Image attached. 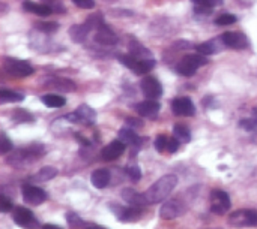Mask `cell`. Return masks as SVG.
<instances>
[{
    "mask_svg": "<svg viewBox=\"0 0 257 229\" xmlns=\"http://www.w3.org/2000/svg\"><path fill=\"white\" fill-rule=\"evenodd\" d=\"M178 184V177L175 174H167V176H163L160 180H157L146 192H145V198L148 201V206L149 204H157V202H161L164 201L172 192L173 189L176 188Z\"/></svg>",
    "mask_w": 257,
    "mask_h": 229,
    "instance_id": "1",
    "label": "cell"
},
{
    "mask_svg": "<svg viewBox=\"0 0 257 229\" xmlns=\"http://www.w3.org/2000/svg\"><path fill=\"white\" fill-rule=\"evenodd\" d=\"M44 153H45L44 146H39V144L38 146H30V147L14 152L8 158V164L12 165V166H17V168H23V166H27V165L33 164L38 158L44 156Z\"/></svg>",
    "mask_w": 257,
    "mask_h": 229,
    "instance_id": "2",
    "label": "cell"
},
{
    "mask_svg": "<svg viewBox=\"0 0 257 229\" xmlns=\"http://www.w3.org/2000/svg\"><path fill=\"white\" fill-rule=\"evenodd\" d=\"M208 64V58L203 54H188L185 56L179 64H178V72L184 76H193L200 66Z\"/></svg>",
    "mask_w": 257,
    "mask_h": 229,
    "instance_id": "3",
    "label": "cell"
},
{
    "mask_svg": "<svg viewBox=\"0 0 257 229\" xmlns=\"http://www.w3.org/2000/svg\"><path fill=\"white\" fill-rule=\"evenodd\" d=\"M3 69L8 75L15 76V78H26L33 74V68L29 62L6 57L3 60Z\"/></svg>",
    "mask_w": 257,
    "mask_h": 229,
    "instance_id": "4",
    "label": "cell"
},
{
    "mask_svg": "<svg viewBox=\"0 0 257 229\" xmlns=\"http://www.w3.org/2000/svg\"><path fill=\"white\" fill-rule=\"evenodd\" d=\"M12 219L14 222L24 229H36L39 228V220L36 219V216L24 207H15L12 210Z\"/></svg>",
    "mask_w": 257,
    "mask_h": 229,
    "instance_id": "5",
    "label": "cell"
},
{
    "mask_svg": "<svg viewBox=\"0 0 257 229\" xmlns=\"http://www.w3.org/2000/svg\"><path fill=\"white\" fill-rule=\"evenodd\" d=\"M229 225L235 228L257 226V212L256 210H238L229 216Z\"/></svg>",
    "mask_w": 257,
    "mask_h": 229,
    "instance_id": "6",
    "label": "cell"
},
{
    "mask_svg": "<svg viewBox=\"0 0 257 229\" xmlns=\"http://www.w3.org/2000/svg\"><path fill=\"white\" fill-rule=\"evenodd\" d=\"M230 196L224 190H212L211 194V212L223 216L230 210Z\"/></svg>",
    "mask_w": 257,
    "mask_h": 229,
    "instance_id": "7",
    "label": "cell"
},
{
    "mask_svg": "<svg viewBox=\"0 0 257 229\" xmlns=\"http://www.w3.org/2000/svg\"><path fill=\"white\" fill-rule=\"evenodd\" d=\"M185 212H187V206L181 200H169L160 208V218L164 220H172V219L182 216Z\"/></svg>",
    "mask_w": 257,
    "mask_h": 229,
    "instance_id": "8",
    "label": "cell"
},
{
    "mask_svg": "<svg viewBox=\"0 0 257 229\" xmlns=\"http://www.w3.org/2000/svg\"><path fill=\"white\" fill-rule=\"evenodd\" d=\"M21 195H23L24 202H27L30 206H39V204L45 202L48 198L45 190H42L41 188H36L33 184H23Z\"/></svg>",
    "mask_w": 257,
    "mask_h": 229,
    "instance_id": "9",
    "label": "cell"
},
{
    "mask_svg": "<svg viewBox=\"0 0 257 229\" xmlns=\"http://www.w3.org/2000/svg\"><path fill=\"white\" fill-rule=\"evenodd\" d=\"M110 207H111V212L116 214V218L120 222H125V224L137 222L142 218V208L140 207H134V206L120 207V206H116V204H110Z\"/></svg>",
    "mask_w": 257,
    "mask_h": 229,
    "instance_id": "10",
    "label": "cell"
},
{
    "mask_svg": "<svg viewBox=\"0 0 257 229\" xmlns=\"http://www.w3.org/2000/svg\"><path fill=\"white\" fill-rule=\"evenodd\" d=\"M68 120H71L72 123H81V124H93L96 120V112L89 106V105H80L69 117Z\"/></svg>",
    "mask_w": 257,
    "mask_h": 229,
    "instance_id": "11",
    "label": "cell"
},
{
    "mask_svg": "<svg viewBox=\"0 0 257 229\" xmlns=\"http://www.w3.org/2000/svg\"><path fill=\"white\" fill-rule=\"evenodd\" d=\"M142 92L148 99H158L163 94V86L161 82L155 78V76H145L140 82Z\"/></svg>",
    "mask_w": 257,
    "mask_h": 229,
    "instance_id": "12",
    "label": "cell"
},
{
    "mask_svg": "<svg viewBox=\"0 0 257 229\" xmlns=\"http://www.w3.org/2000/svg\"><path fill=\"white\" fill-rule=\"evenodd\" d=\"M221 39L226 46L233 50H244L248 46V39L241 32H226L221 34Z\"/></svg>",
    "mask_w": 257,
    "mask_h": 229,
    "instance_id": "13",
    "label": "cell"
},
{
    "mask_svg": "<svg viewBox=\"0 0 257 229\" xmlns=\"http://www.w3.org/2000/svg\"><path fill=\"white\" fill-rule=\"evenodd\" d=\"M172 111L176 116L182 117H193L196 114V106L190 98H176L172 102Z\"/></svg>",
    "mask_w": 257,
    "mask_h": 229,
    "instance_id": "14",
    "label": "cell"
},
{
    "mask_svg": "<svg viewBox=\"0 0 257 229\" xmlns=\"http://www.w3.org/2000/svg\"><path fill=\"white\" fill-rule=\"evenodd\" d=\"M93 39H95L96 44H101V45H105V46L116 45L117 40H119L117 36H116V33H114L108 26H105V24H102V26L96 30Z\"/></svg>",
    "mask_w": 257,
    "mask_h": 229,
    "instance_id": "15",
    "label": "cell"
},
{
    "mask_svg": "<svg viewBox=\"0 0 257 229\" xmlns=\"http://www.w3.org/2000/svg\"><path fill=\"white\" fill-rule=\"evenodd\" d=\"M125 146H126V144H123L120 140H116V141L110 142L107 147L102 148L101 158H102L104 160H116L117 158H120V156L123 154Z\"/></svg>",
    "mask_w": 257,
    "mask_h": 229,
    "instance_id": "16",
    "label": "cell"
},
{
    "mask_svg": "<svg viewBox=\"0 0 257 229\" xmlns=\"http://www.w3.org/2000/svg\"><path fill=\"white\" fill-rule=\"evenodd\" d=\"M160 108L161 106L155 99H149V100H145V102H140L136 105V111L142 117H146V118H155L158 116Z\"/></svg>",
    "mask_w": 257,
    "mask_h": 229,
    "instance_id": "17",
    "label": "cell"
},
{
    "mask_svg": "<svg viewBox=\"0 0 257 229\" xmlns=\"http://www.w3.org/2000/svg\"><path fill=\"white\" fill-rule=\"evenodd\" d=\"M122 200L125 202H128L130 206H134V207H145L148 206V201L145 198V194H139L136 189H131V188H126L122 190Z\"/></svg>",
    "mask_w": 257,
    "mask_h": 229,
    "instance_id": "18",
    "label": "cell"
},
{
    "mask_svg": "<svg viewBox=\"0 0 257 229\" xmlns=\"http://www.w3.org/2000/svg\"><path fill=\"white\" fill-rule=\"evenodd\" d=\"M23 8L27 10V12H32V14H38L41 16H47L53 12V6L51 4H44V3H33L30 0H26L23 2Z\"/></svg>",
    "mask_w": 257,
    "mask_h": 229,
    "instance_id": "19",
    "label": "cell"
},
{
    "mask_svg": "<svg viewBox=\"0 0 257 229\" xmlns=\"http://www.w3.org/2000/svg\"><path fill=\"white\" fill-rule=\"evenodd\" d=\"M90 30H92V27H90L87 22L75 24V26H72V27L69 28V36L72 38L74 42L80 44V42H83V40L87 38V34H89Z\"/></svg>",
    "mask_w": 257,
    "mask_h": 229,
    "instance_id": "20",
    "label": "cell"
},
{
    "mask_svg": "<svg viewBox=\"0 0 257 229\" xmlns=\"http://www.w3.org/2000/svg\"><path fill=\"white\" fill-rule=\"evenodd\" d=\"M90 182L93 184V188L96 189H104L108 186L110 183V172L107 170H96L92 172L90 176Z\"/></svg>",
    "mask_w": 257,
    "mask_h": 229,
    "instance_id": "21",
    "label": "cell"
},
{
    "mask_svg": "<svg viewBox=\"0 0 257 229\" xmlns=\"http://www.w3.org/2000/svg\"><path fill=\"white\" fill-rule=\"evenodd\" d=\"M130 48V54H133L136 58L139 60H146V58H152V54L148 48H145L137 39H133L128 45Z\"/></svg>",
    "mask_w": 257,
    "mask_h": 229,
    "instance_id": "22",
    "label": "cell"
},
{
    "mask_svg": "<svg viewBox=\"0 0 257 229\" xmlns=\"http://www.w3.org/2000/svg\"><path fill=\"white\" fill-rule=\"evenodd\" d=\"M117 136H119V140H120L123 144H126V146H136V147H140V144H142V140L139 138V135H137L133 129H130V128H123V129H120V130H119V134H117Z\"/></svg>",
    "mask_w": 257,
    "mask_h": 229,
    "instance_id": "23",
    "label": "cell"
},
{
    "mask_svg": "<svg viewBox=\"0 0 257 229\" xmlns=\"http://www.w3.org/2000/svg\"><path fill=\"white\" fill-rule=\"evenodd\" d=\"M50 87H53L54 90H62V92H74L75 90V84L66 78H51L48 82H47Z\"/></svg>",
    "mask_w": 257,
    "mask_h": 229,
    "instance_id": "24",
    "label": "cell"
},
{
    "mask_svg": "<svg viewBox=\"0 0 257 229\" xmlns=\"http://www.w3.org/2000/svg\"><path fill=\"white\" fill-rule=\"evenodd\" d=\"M57 176V170L53 168V166H45L42 168L39 172H36L30 180L32 182H36V183H44V182H48L51 178H54Z\"/></svg>",
    "mask_w": 257,
    "mask_h": 229,
    "instance_id": "25",
    "label": "cell"
},
{
    "mask_svg": "<svg viewBox=\"0 0 257 229\" xmlns=\"http://www.w3.org/2000/svg\"><path fill=\"white\" fill-rule=\"evenodd\" d=\"M196 50H197V52H199V54H203V56H211V54H215V52H218L221 48L218 46V42H217V39H212V40H209V42H205V44H200V45H197V46H196Z\"/></svg>",
    "mask_w": 257,
    "mask_h": 229,
    "instance_id": "26",
    "label": "cell"
},
{
    "mask_svg": "<svg viewBox=\"0 0 257 229\" xmlns=\"http://www.w3.org/2000/svg\"><path fill=\"white\" fill-rule=\"evenodd\" d=\"M41 100L48 108H60L66 104V99L59 94H45V96H42Z\"/></svg>",
    "mask_w": 257,
    "mask_h": 229,
    "instance_id": "27",
    "label": "cell"
},
{
    "mask_svg": "<svg viewBox=\"0 0 257 229\" xmlns=\"http://www.w3.org/2000/svg\"><path fill=\"white\" fill-rule=\"evenodd\" d=\"M24 99V94L23 93H17V92H12V90H6L3 88L0 92V102L2 104H8V102H21Z\"/></svg>",
    "mask_w": 257,
    "mask_h": 229,
    "instance_id": "28",
    "label": "cell"
},
{
    "mask_svg": "<svg viewBox=\"0 0 257 229\" xmlns=\"http://www.w3.org/2000/svg\"><path fill=\"white\" fill-rule=\"evenodd\" d=\"M173 135H175V138L176 140H179L181 142H190L191 141V132H190V129L187 128V126H184V124H176L175 128H173Z\"/></svg>",
    "mask_w": 257,
    "mask_h": 229,
    "instance_id": "29",
    "label": "cell"
},
{
    "mask_svg": "<svg viewBox=\"0 0 257 229\" xmlns=\"http://www.w3.org/2000/svg\"><path fill=\"white\" fill-rule=\"evenodd\" d=\"M117 58H119V62H120L122 64H125L128 69L137 72V68H139V62H140V60L136 58L133 54H120V56H117Z\"/></svg>",
    "mask_w": 257,
    "mask_h": 229,
    "instance_id": "30",
    "label": "cell"
},
{
    "mask_svg": "<svg viewBox=\"0 0 257 229\" xmlns=\"http://www.w3.org/2000/svg\"><path fill=\"white\" fill-rule=\"evenodd\" d=\"M12 120L17 122V123H27V122L30 123V122L35 120V117L26 110H15L14 114H12Z\"/></svg>",
    "mask_w": 257,
    "mask_h": 229,
    "instance_id": "31",
    "label": "cell"
},
{
    "mask_svg": "<svg viewBox=\"0 0 257 229\" xmlns=\"http://www.w3.org/2000/svg\"><path fill=\"white\" fill-rule=\"evenodd\" d=\"M157 62L154 58H146V60H140L139 62V68H137V72L139 75H145V74H149L154 68H155Z\"/></svg>",
    "mask_w": 257,
    "mask_h": 229,
    "instance_id": "32",
    "label": "cell"
},
{
    "mask_svg": "<svg viewBox=\"0 0 257 229\" xmlns=\"http://www.w3.org/2000/svg\"><path fill=\"white\" fill-rule=\"evenodd\" d=\"M236 21H238V18L233 14H221L214 20V22L217 26H230V24H235Z\"/></svg>",
    "mask_w": 257,
    "mask_h": 229,
    "instance_id": "33",
    "label": "cell"
},
{
    "mask_svg": "<svg viewBox=\"0 0 257 229\" xmlns=\"http://www.w3.org/2000/svg\"><path fill=\"white\" fill-rule=\"evenodd\" d=\"M35 27L44 33H54L57 28H59V24L54 22V21H39L35 24Z\"/></svg>",
    "mask_w": 257,
    "mask_h": 229,
    "instance_id": "34",
    "label": "cell"
},
{
    "mask_svg": "<svg viewBox=\"0 0 257 229\" xmlns=\"http://www.w3.org/2000/svg\"><path fill=\"white\" fill-rule=\"evenodd\" d=\"M66 220H68V225L71 226V228H84V222L80 219V216L78 214H75V213H66Z\"/></svg>",
    "mask_w": 257,
    "mask_h": 229,
    "instance_id": "35",
    "label": "cell"
},
{
    "mask_svg": "<svg viewBox=\"0 0 257 229\" xmlns=\"http://www.w3.org/2000/svg\"><path fill=\"white\" fill-rule=\"evenodd\" d=\"M196 8H214V6H221L223 0H191Z\"/></svg>",
    "mask_w": 257,
    "mask_h": 229,
    "instance_id": "36",
    "label": "cell"
},
{
    "mask_svg": "<svg viewBox=\"0 0 257 229\" xmlns=\"http://www.w3.org/2000/svg\"><path fill=\"white\" fill-rule=\"evenodd\" d=\"M126 174H128V177L133 180V182H140V178H142V171H140V168L137 166V165H130L128 168H126Z\"/></svg>",
    "mask_w": 257,
    "mask_h": 229,
    "instance_id": "37",
    "label": "cell"
},
{
    "mask_svg": "<svg viewBox=\"0 0 257 229\" xmlns=\"http://www.w3.org/2000/svg\"><path fill=\"white\" fill-rule=\"evenodd\" d=\"M167 142H169V138L166 135H158L157 140H155V148H157V152L163 153L164 150H167Z\"/></svg>",
    "mask_w": 257,
    "mask_h": 229,
    "instance_id": "38",
    "label": "cell"
},
{
    "mask_svg": "<svg viewBox=\"0 0 257 229\" xmlns=\"http://www.w3.org/2000/svg\"><path fill=\"white\" fill-rule=\"evenodd\" d=\"M239 126H241L242 129L248 130V132H251V130H256L257 118H244V120H241V122H239Z\"/></svg>",
    "mask_w": 257,
    "mask_h": 229,
    "instance_id": "39",
    "label": "cell"
},
{
    "mask_svg": "<svg viewBox=\"0 0 257 229\" xmlns=\"http://www.w3.org/2000/svg\"><path fill=\"white\" fill-rule=\"evenodd\" d=\"M12 150V142L9 141V138L6 136V134H2V146H0V153L6 154L8 152Z\"/></svg>",
    "mask_w": 257,
    "mask_h": 229,
    "instance_id": "40",
    "label": "cell"
},
{
    "mask_svg": "<svg viewBox=\"0 0 257 229\" xmlns=\"http://www.w3.org/2000/svg\"><path fill=\"white\" fill-rule=\"evenodd\" d=\"M0 210H2L3 213H8V212L14 210V208H12V202H11L5 195L0 196Z\"/></svg>",
    "mask_w": 257,
    "mask_h": 229,
    "instance_id": "41",
    "label": "cell"
},
{
    "mask_svg": "<svg viewBox=\"0 0 257 229\" xmlns=\"http://www.w3.org/2000/svg\"><path fill=\"white\" fill-rule=\"evenodd\" d=\"M179 140L176 138H169V142H167V152L169 153H176L178 148H179Z\"/></svg>",
    "mask_w": 257,
    "mask_h": 229,
    "instance_id": "42",
    "label": "cell"
},
{
    "mask_svg": "<svg viewBox=\"0 0 257 229\" xmlns=\"http://www.w3.org/2000/svg\"><path fill=\"white\" fill-rule=\"evenodd\" d=\"M78 8H83V9H92L95 6V2L93 0H72Z\"/></svg>",
    "mask_w": 257,
    "mask_h": 229,
    "instance_id": "43",
    "label": "cell"
},
{
    "mask_svg": "<svg viewBox=\"0 0 257 229\" xmlns=\"http://www.w3.org/2000/svg\"><path fill=\"white\" fill-rule=\"evenodd\" d=\"M126 124H130L131 128H140L142 126V120H139L136 117H128L126 118Z\"/></svg>",
    "mask_w": 257,
    "mask_h": 229,
    "instance_id": "44",
    "label": "cell"
},
{
    "mask_svg": "<svg viewBox=\"0 0 257 229\" xmlns=\"http://www.w3.org/2000/svg\"><path fill=\"white\" fill-rule=\"evenodd\" d=\"M84 228L86 229H105L104 226H101V225H96V224H86V225H84Z\"/></svg>",
    "mask_w": 257,
    "mask_h": 229,
    "instance_id": "45",
    "label": "cell"
},
{
    "mask_svg": "<svg viewBox=\"0 0 257 229\" xmlns=\"http://www.w3.org/2000/svg\"><path fill=\"white\" fill-rule=\"evenodd\" d=\"M42 229H62V228H59L57 225H51V224H48V225H44Z\"/></svg>",
    "mask_w": 257,
    "mask_h": 229,
    "instance_id": "46",
    "label": "cell"
},
{
    "mask_svg": "<svg viewBox=\"0 0 257 229\" xmlns=\"http://www.w3.org/2000/svg\"><path fill=\"white\" fill-rule=\"evenodd\" d=\"M253 116H254V118H257V106L253 110Z\"/></svg>",
    "mask_w": 257,
    "mask_h": 229,
    "instance_id": "47",
    "label": "cell"
}]
</instances>
